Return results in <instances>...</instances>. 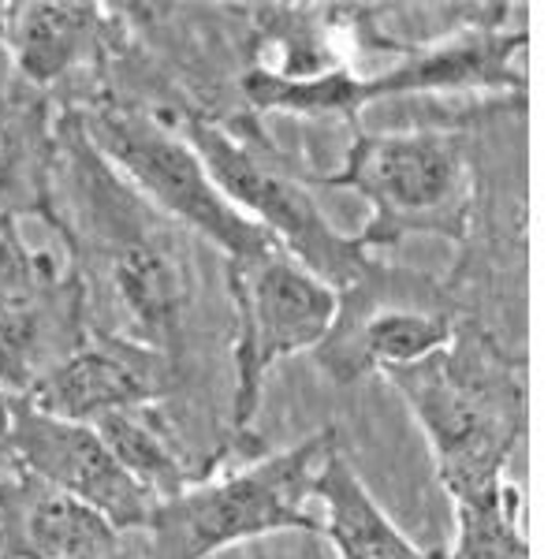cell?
I'll return each mask as SVG.
<instances>
[{"instance_id": "obj_17", "label": "cell", "mask_w": 559, "mask_h": 559, "mask_svg": "<svg viewBox=\"0 0 559 559\" xmlns=\"http://www.w3.org/2000/svg\"><path fill=\"white\" fill-rule=\"evenodd\" d=\"M242 97L261 112L284 116H355L366 108V79L350 75L347 68H332L321 75H276L269 68H250L242 75Z\"/></svg>"}, {"instance_id": "obj_20", "label": "cell", "mask_w": 559, "mask_h": 559, "mask_svg": "<svg viewBox=\"0 0 559 559\" xmlns=\"http://www.w3.org/2000/svg\"><path fill=\"white\" fill-rule=\"evenodd\" d=\"M15 400H20V395L0 392V452H8V440H12V414H15Z\"/></svg>"}, {"instance_id": "obj_16", "label": "cell", "mask_w": 559, "mask_h": 559, "mask_svg": "<svg viewBox=\"0 0 559 559\" xmlns=\"http://www.w3.org/2000/svg\"><path fill=\"white\" fill-rule=\"evenodd\" d=\"M94 429L102 432L108 452L120 459V463L128 466V474L139 477L157 500H168V496L205 481V477H198L191 471V463L176 452L173 437L160 429V421L153 418L150 407L108 414Z\"/></svg>"}, {"instance_id": "obj_19", "label": "cell", "mask_w": 559, "mask_h": 559, "mask_svg": "<svg viewBox=\"0 0 559 559\" xmlns=\"http://www.w3.org/2000/svg\"><path fill=\"white\" fill-rule=\"evenodd\" d=\"M31 165V139L26 128L12 116H0V210H8L12 198H20L26 191H34V179L26 173Z\"/></svg>"}, {"instance_id": "obj_7", "label": "cell", "mask_w": 559, "mask_h": 559, "mask_svg": "<svg viewBox=\"0 0 559 559\" xmlns=\"http://www.w3.org/2000/svg\"><path fill=\"white\" fill-rule=\"evenodd\" d=\"M8 455L23 474L94 508L116 530H142L153 508L160 503L139 477L128 474L120 459L108 452L94 426L52 418L34 403H26L23 395L15 400Z\"/></svg>"}, {"instance_id": "obj_21", "label": "cell", "mask_w": 559, "mask_h": 559, "mask_svg": "<svg viewBox=\"0 0 559 559\" xmlns=\"http://www.w3.org/2000/svg\"><path fill=\"white\" fill-rule=\"evenodd\" d=\"M4 26H8V4H0V41H4Z\"/></svg>"}, {"instance_id": "obj_8", "label": "cell", "mask_w": 559, "mask_h": 559, "mask_svg": "<svg viewBox=\"0 0 559 559\" xmlns=\"http://www.w3.org/2000/svg\"><path fill=\"white\" fill-rule=\"evenodd\" d=\"M176 388V362L131 336H90L75 344L23 395L52 418L97 426L108 414L139 411Z\"/></svg>"}, {"instance_id": "obj_4", "label": "cell", "mask_w": 559, "mask_h": 559, "mask_svg": "<svg viewBox=\"0 0 559 559\" xmlns=\"http://www.w3.org/2000/svg\"><path fill=\"white\" fill-rule=\"evenodd\" d=\"M83 131L90 150L120 168L134 191L153 202V210L210 239L228 258V265H250L280 250L269 231L247 221L221 194L191 142L168 131L160 120L131 108H97L86 116Z\"/></svg>"}, {"instance_id": "obj_1", "label": "cell", "mask_w": 559, "mask_h": 559, "mask_svg": "<svg viewBox=\"0 0 559 559\" xmlns=\"http://www.w3.org/2000/svg\"><path fill=\"white\" fill-rule=\"evenodd\" d=\"M384 377L426 432L437 477L455 503L481 500L508 481L511 448L526 429V388L489 332L455 329L448 347Z\"/></svg>"}, {"instance_id": "obj_6", "label": "cell", "mask_w": 559, "mask_h": 559, "mask_svg": "<svg viewBox=\"0 0 559 559\" xmlns=\"http://www.w3.org/2000/svg\"><path fill=\"white\" fill-rule=\"evenodd\" d=\"M231 299H236V395H231V426L250 432L265 392V377L280 362L302 355L329 336L340 310V292L321 276L302 269L284 250L228 265Z\"/></svg>"}, {"instance_id": "obj_10", "label": "cell", "mask_w": 559, "mask_h": 559, "mask_svg": "<svg viewBox=\"0 0 559 559\" xmlns=\"http://www.w3.org/2000/svg\"><path fill=\"white\" fill-rule=\"evenodd\" d=\"M105 236V265L131 340L173 358L183 340V318L191 302L187 265L165 236L150 231L139 216L123 213L120 202H97Z\"/></svg>"}, {"instance_id": "obj_5", "label": "cell", "mask_w": 559, "mask_h": 559, "mask_svg": "<svg viewBox=\"0 0 559 559\" xmlns=\"http://www.w3.org/2000/svg\"><path fill=\"white\" fill-rule=\"evenodd\" d=\"M183 139L202 157L205 173L221 187V194L247 221L269 231L287 258L321 276L329 287L347 292L373 269L366 242L332 228L329 216L318 210V202L306 194V187L295 176L280 173L261 153L242 146L216 123L198 120V116L183 120Z\"/></svg>"}, {"instance_id": "obj_14", "label": "cell", "mask_w": 559, "mask_h": 559, "mask_svg": "<svg viewBox=\"0 0 559 559\" xmlns=\"http://www.w3.org/2000/svg\"><path fill=\"white\" fill-rule=\"evenodd\" d=\"M79 306L83 295L75 287L0 299V392L26 395L75 347L60 321H79Z\"/></svg>"}, {"instance_id": "obj_12", "label": "cell", "mask_w": 559, "mask_h": 559, "mask_svg": "<svg viewBox=\"0 0 559 559\" xmlns=\"http://www.w3.org/2000/svg\"><path fill=\"white\" fill-rule=\"evenodd\" d=\"M120 530L38 477H0V559H112Z\"/></svg>"}, {"instance_id": "obj_9", "label": "cell", "mask_w": 559, "mask_h": 559, "mask_svg": "<svg viewBox=\"0 0 559 559\" xmlns=\"http://www.w3.org/2000/svg\"><path fill=\"white\" fill-rule=\"evenodd\" d=\"M455 329L459 324L444 306L400 302L388 295L369 299L355 284L340 292L336 321L313 347V358L336 384H355L366 373L421 362L432 350L452 344Z\"/></svg>"}, {"instance_id": "obj_15", "label": "cell", "mask_w": 559, "mask_h": 559, "mask_svg": "<svg viewBox=\"0 0 559 559\" xmlns=\"http://www.w3.org/2000/svg\"><path fill=\"white\" fill-rule=\"evenodd\" d=\"M94 4H71V0H20L8 4L4 45L20 75L34 86H52L90 52L97 34Z\"/></svg>"}, {"instance_id": "obj_13", "label": "cell", "mask_w": 559, "mask_h": 559, "mask_svg": "<svg viewBox=\"0 0 559 559\" xmlns=\"http://www.w3.org/2000/svg\"><path fill=\"white\" fill-rule=\"evenodd\" d=\"M313 500H321V534L336 548V559H444L440 552L414 545V540L388 519L377 496L366 489L355 463L332 440L318 466Z\"/></svg>"}, {"instance_id": "obj_3", "label": "cell", "mask_w": 559, "mask_h": 559, "mask_svg": "<svg viewBox=\"0 0 559 559\" xmlns=\"http://www.w3.org/2000/svg\"><path fill=\"white\" fill-rule=\"evenodd\" d=\"M324 183L347 187L373 205V216L358 236L366 250L395 247L414 231L463 239L471 224V165L463 142L448 131L355 139L340 173Z\"/></svg>"}, {"instance_id": "obj_22", "label": "cell", "mask_w": 559, "mask_h": 559, "mask_svg": "<svg viewBox=\"0 0 559 559\" xmlns=\"http://www.w3.org/2000/svg\"><path fill=\"white\" fill-rule=\"evenodd\" d=\"M250 559H265V556H261V552H254V556H250Z\"/></svg>"}, {"instance_id": "obj_11", "label": "cell", "mask_w": 559, "mask_h": 559, "mask_svg": "<svg viewBox=\"0 0 559 559\" xmlns=\"http://www.w3.org/2000/svg\"><path fill=\"white\" fill-rule=\"evenodd\" d=\"M526 31L508 26H463L437 41L407 45V57L384 75L366 79V102L407 94H459V90L522 86Z\"/></svg>"}, {"instance_id": "obj_18", "label": "cell", "mask_w": 559, "mask_h": 559, "mask_svg": "<svg viewBox=\"0 0 559 559\" xmlns=\"http://www.w3.org/2000/svg\"><path fill=\"white\" fill-rule=\"evenodd\" d=\"M52 287H60L57 265L26 242L15 213L0 210V299H23Z\"/></svg>"}, {"instance_id": "obj_2", "label": "cell", "mask_w": 559, "mask_h": 559, "mask_svg": "<svg viewBox=\"0 0 559 559\" xmlns=\"http://www.w3.org/2000/svg\"><path fill=\"white\" fill-rule=\"evenodd\" d=\"M336 429H321L299 444L273 452L247 471L216 481H198L153 508L146 530L150 559H210L231 545L269 534H321V522L306 503Z\"/></svg>"}]
</instances>
